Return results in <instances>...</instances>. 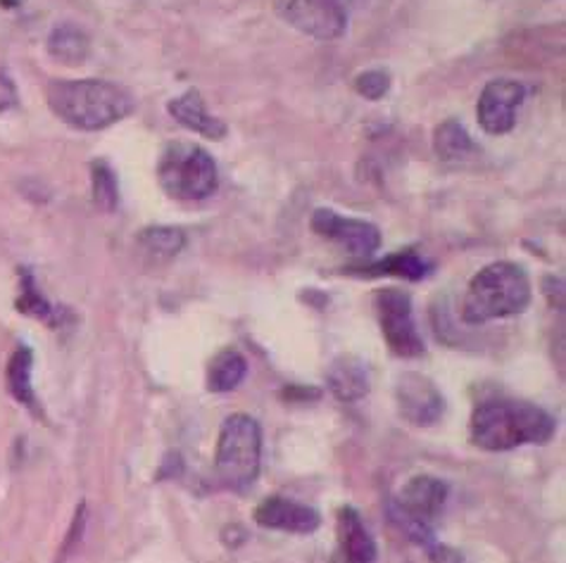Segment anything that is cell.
<instances>
[{
	"label": "cell",
	"mask_w": 566,
	"mask_h": 563,
	"mask_svg": "<svg viewBox=\"0 0 566 563\" xmlns=\"http://www.w3.org/2000/svg\"><path fill=\"white\" fill-rule=\"evenodd\" d=\"M31 350L20 348L10 357L8 364V387L10 393L14 395V400H20L22 404H27L29 410H36V395L34 387H31Z\"/></svg>",
	"instance_id": "obj_19"
},
{
	"label": "cell",
	"mask_w": 566,
	"mask_h": 563,
	"mask_svg": "<svg viewBox=\"0 0 566 563\" xmlns=\"http://www.w3.org/2000/svg\"><path fill=\"white\" fill-rule=\"evenodd\" d=\"M526 98V88L512 79H495L483 88L476 113L483 131L493 136L512 131L516 121V109Z\"/></svg>",
	"instance_id": "obj_11"
},
{
	"label": "cell",
	"mask_w": 566,
	"mask_h": 563,
	"mask_svg": "<svg viewBox=\"0 0 566 563\" xmlns=\"http://www.w3.org/2000/svg\"><path fill=\"white\" fill-rule=\"evenodd\" d=\"M357 274L361 276H396V278H407V280H419L429 274V264L423 262L419 255L410 253H398L390 255L376 264H367V267L357 269Z\"/></svg>",
	"instance_id": "obj_18"
},
{
	"label": "cell",
	"mask_w": 566,
	"mask_h": 563,
	"mask_svg": "<svg viewBox=\"0 0 566 563\" xmlns=\"http://www.w3.org/2000/svg\"><path fill=\"white\" fill-rule=\"evenodd\" d=\"M338 546L343 563H374L376 544L353 507L338 511Z\"/></svg>",
	"instance_id": "obj_13"
},
{
	"label": "cell",
	"mask_w": 566,
	"mask_h": 563,
	"mask_svg": "<svg viewBox=\"0 0 566 563\" xmlns=\"http://www.w3.org/2000/svg\"><path fill=\"white\" fill-rule=\"evenodd\" d=\"M286 20L307 36L334 41L348 26L345 0H289Z\"/></svg>",
	"instance_id": "obj_8"
},
{
	"label": "cell",
	"mask_w": 566,
	"mask_h": 563,
	"mask_svg": "<svg viewBox=\"0 0 566 563\" xmlns=\"http://www.w3.org/2000/svg\"><path fill=\"white\" fill-rule=\"evenodd\" d=\"M49 53L55 62L65 67H78L84 65L91 53V41L86 31L78 29L76 24H57L51 31L49 39Z\"/></svg>",
	"instance_id": "obj_16"
},
{
	"label": "cell",
	"mask_w": 566,
	"mask_h": 563,
	"mask_svg": "<svg viewBox=\"0 0 566 563\" xmlns=\"http://www.w3.org/2000/svg\"><path fill=\"white\" fill-rule=\"evenodd\" d=\"M262 461V431L248 414L229 416L217 440L214 471L229 490H245L255 482Z\"/></svg>",
	"instance_id": "obj_4"
},
{
	"label": "cell",
	"mask_w": 566,
	"mask_h": 563,
	"mask_svg": "<svg viewBox=\"0 0 566 563\" xmlns=\"http://www.w3.org/2000/svg\"><path fill=\"white\" fill-rule=\"evenodd\" d=\"M355 88L367 100H381L390 88V76L386 72H365L357 76Z\"/></svg>",
	"instance_id": "obj_24"
},
{
	"label": "cell",
	"mask_w": 566,
	"mask_h": 563,
	"mask_svg": "<svg viewBox=\"0 0 566 563\" xmlns=\"http://www.w3.org/2000/svg\"><path fill=\"white\" fill-rule=\"evenodd\" d=\"M557 431L555 418L522 400H491L471 416V443L485 452H510L522 445H545Z\"/></svg>",
	"instance_id": "obj_1"
},
{
	"label": "cell",
	"mask_w": 566,
	"mask_h": 563,
	"mask_svg": "<svg viewBox=\"0 0 566 563\" xmlns=\"http://www.w3.org/2000/svg\"><path fill=\"white\" fill-rule=\"evenodd\" d=\"M255 521L262 528L307 535L322 525V516L305 504L291 502V499L270 497L255 509Z\"/></svg>",
	"instance_id": "obj_12"
},
{
	"label": "cell",
	"mask_w": 566,
	"mask_h": 563,
	"mask_svg": "<svg viewBox=\"0 0 566 563\" xmlns=\"http://www.w3.org/2000/svg\"><path fill=\"white\" fill-rule=\"evenodd\" d=\"M429 556H431V563H462V556L450 550V546H431L429 550Z\"/></svg>",
	"instance_id": "obj_26"
},
{
	"label": "cell",
	"mask_w": 566,
	"mask_h": 563,
	"mask_svg": "<svg viewBox=\"0 0 566 563\" xmlns=\"http://www.w3.org/2000/svg\"><path fill=\"white\" fill-rule=\"evenodd\" d=\"M312 229L319 233L322 238L334 241L340 247L348 249L350 255L369 257L381 247V233L369 222H359V219L340 216L334 210H317L312 216Z\"/></svg>",
	"instance_id": "obj_9"
},
{
	"label": "cell",
	"mask_w": 566,
	"mask_h": 563,
	"mask_svg": "<svg viewBox=\"0 0 566 563\" xmlns=\"http://www.w3.org/2000/svg\"><path fill=\"white\" fill-rule=\"evenodd\" d=\"M248 373V362L241 352L224 350L219 352L208 369V390L210 393H231L239 387Z\"/></svg>",
	"instance_id": "obj_17"
},
{
	"label": "cell",
	"mask_w": 566,
	"mask_h": 563,
	"mask_svg": "<svg viewBox=\"0 0 566 563\" xmlns=\"http://www.w3.org/2000/svg\"><path fill=\"white\" fill-rule=\"evenodd\" d=\"M531 305V280L514 262H495L471 278L462 317L467 323L507 319Z\"/></svg>",
	"instance_id": "obj_3"
},
{
	"label": "cell",
	"mask_w": 566,
	"mask_h": 563,
	"mask_svg": "<svg viewBox=\"0 0 566 563\" xmlns=\"http://www.w3.org/2000/svg\"><path fill=\"white\" fill-rule=\"evenodd\" d=\"M84 525H86V507L82 504V507L76 509L74 523H72V528H70V535H67V542H65V546H62V552L70 554V552L74 550L76 542L82 540V535H84Z\"/></svg>",
	"instance_id": "obj_25"
},
{
	"label": "cell",
	"mask_w": 566,
	"mask_h": 563,
	"mask_svg": "<svg viewBox=\"0 0 566 563\" xmlns=\"http://www.w3.org/2000/svg\"><path fill=\"white\" fill-rule=\"evenodd\" d=\"M169 115L179 124H184L186 129H191L210 140H222L227 136V124L210 113L198 91H188L181 98L171 100Z\"/></svg>",
	"instance_id": "obj_14"
},
{
	"label": "cell",
	"mask_w": 566,
	"mask_h": 563,
	"mask_svg": "<svg viewBox=\"0 0 566 563\" xmlns=\"http://www.w3.org/2000/svg\"><path fill=\"white\" fill-rule=\"evenodd\" d=\"M376 309H379L381 331L388 348L398 357H419L423 354V340L415 326L410 295L398 288H386L376 295Z\"/></svg>",
	"instance_id": "obj_7"
},
{
	"label": "cell",
	"mask_w": 566,
	"mask_h": 563,
	"mask_svg": "<svg viewBox=\"0 0 566 563\" xmlns=\"http://www.w3.org/2000/svg\"><path fill=\"white\" fill-rule=\"evenodd\" d=\"M433 144H436V152L448 162L464 160V158H469L471 152H474V144H471L469 134L458 121L440 124Z\"/></svg>",
	"instance_id": "obj_20"
},
{
	"label": "cell",
	"mask_w": 566,
	"mask_h": 563,
	"mask_svg": "<svg viewBox=\"0 0 566 563\" xmlns=\"http://www.w3.org/2000/svg\"><path fill=\"white\" fill-rule=\"evenodd\" d=\"M328 390L340 402H357L369 393L367 367L355 357H338L326 373Z\"/></svg>",
	"instance_id": "obj_15"
},
{
	"label": "cell",
	"mask_w": 566,
	"mask_h": 563,
	"mask_svg": "<svg viewBox=\"0 0 566 563\" xmlns=\"http://www.w3.org/2000/svg\"><path fill=\"white\" fill-rule=\"evenodd\" d=\"M18 307H20V311H24V315H29V317H36V319H43V321H51L53 319L51 302L45 300V297L36 290L34 278H31L27 272H24L22 295H20V300H18Z\"/></svg>",
	"instance_id": "obj_23"
},
{
	"label": "cell",
	"mask_w": 566,
	"mask_h": 563,
	"mask_svg": "<svg viewBox=\"0 0 566 563\" xmlns=\"http://www.w3.org/2000/svg\"><path fill=\"white\" fill-rule=\"evenodd\" d=\"M49 105L62 121L82 131L113 127L134 109L127 91L101 79L53 82L49 86Z\"/></svg>",
	"instance_id": "obj_2"
},
{
	"label": "cell",
	"mask_w": 566,
	"mask_h": 563,
	"mask_svg": "<svg viewBox=\"0 0 566 563\" xmlns=\"http://www.w3.org/2000/svg\"><path fill=\"white\" fill-rule=\"evenodd\" d=\"M93 177V200L103 212H113L119 202V193H117V179L113 174L105 162H93L91 169Z\"/></svg>",
	"instance_id": "obj_22"
},
{
	"label": "cell",
	"mask_w": 566,
	"mask_h": 563,
	"mask_svg": "<svg viewBox=\"0 0 566 563\" xmlns=\"http://www.w3.org/2000/svg\"><path fill=\"white\" fill-rule=\"evenodd\" d=\"M157 179L169 198L202 200L214 193L217 164L193 144H171L157 164Z\"/></svg>",
	"instance_id": "obj_5"
},
{
	"label": "cell",
	"mask_w": 566,
	"mask_h": 563,
	"mask_svg": "<svg viewBox=\"0 0 566 563\" xmlns=\"http://www.w3.org/2000/svg\"><path fill=\"white\" fill-rule=\"evenodd\" d=\"M18 3H20V0H0V6H3V8H14Z\"/></svg>",
	"instance_id": "obj_27"
},
{
	"label": "cell",
	"mask_w": 566,
	"mask_h": 563,
	"mask_svg": "<svg viewBox=\"0 0 566 563\" xmlns=\"http://www.w3.org/2000/svg\"><path fill=\"white\" fill-rule=\"evenodd\" d=\"M396 400L402 418L419 428L433 426L446 410V400L440 395V390L427 379V375L419 373L402 375L396 385Z\"/></svg>",
	"instance_id": "obj_10"
},
{
	"label": "cell",
	"mask_w": 566,
	"mask_h": 563,
	"mask_svg": "<svg viewBox=\"0 0 566 563\" xmlns=\"http://www.w3.org/2000/svg\"><path fill=\"white\" fill-rule=\"evenodd\" d=\"M138 245L144 247L146 253L155 259H169V257H175L186 245V236L181 229L153 226V229H146L144 233H140Z\"/></svg>",
	"instance_id": "obj_21"
},
{
	"label": "cell",
	"mask_w": 566,
	"mask_h": 563,
	"mask_svg": "<svg viewBox=\"0 0 566 563\" xmlns=\"http://www.w3.org/2000/svg\"><path fill=\"white\" fill-rule=\"evenodd\" d=\"M448 499V485L433 476H417L400 490L398 502L392 504V519L419 544H431V519L443 509Z\"/></svg>",
	"instance_id": "obj_6"
}]
</instances>
